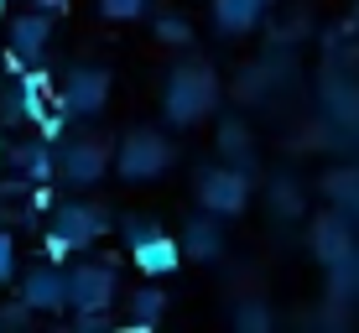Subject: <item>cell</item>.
<instances>
[{
  "mask_svg": "<svg viewBox=\"0 0 359 333\" xmlns=\"http://www.w3.org/2000/svg\"><path fill=\"white\" fill-rule=\"evenodd\" d=\"M130 255H135V266L146 271V276H172V271L182 266V245L172 240V234H146V240H135L130 245Z\"/></svg>",
  "mask_w": 359,
  "mask_h": 333,
  "instance_id": "10",
  "label": "cell"
},
{
  "mask_svg": "<svg viewBox=\"0 0 359 333\" xmlns=\"http://www.w3.org/2000/svg\"><path fill=\"white\" fill-rule=\"evenodd\" d=\"M27 313H32L27 302H21V307H6V313H0V328H16V323H27Z\"/></svg>",
  "mask_w": 359,
  "mask_h": 333,
  "instance_id": "20",
  "label": "cell"
},
{
  "mask_svg": "<svg viewBox=\"0 0 359 333\" xmlns=\"http://www.w3.org/2000/svg\"><path fill=\"white\" fill-rule=\"evenodd\" d=\"M36 6H42V11H57V6H63V0H36Z\"/></svg>",
  "mask_w": 359,
  "mask_h": 333,
  "instance_id": "22",
  "label": "cell"
},
{
  "mask_svg": "<svg viewBox=\"0 0 359 333\" xmlns=\"http://www.w3.org/2000/svg\"><path fill=\"white\" fill-rule=\"evenodd\" d=\"M6 42H11V63H16V68H36L47 57V47H53V16H47V11L16 16Z\"/></svg>",
  "mask_w": 359,
  "mask_h": 333,
  "instance_id": "5",
  "label": "cell"
},
{
  "mask_svg": "<svg viewBox=\"0 0 359 333\" xmlns=\"http://www.w3.org/2000/svg\"><path fill=\"white\" fill-rule=\"evenodd\" d=\"M214 100H219L214 73L198 68V63H188V68L172 73V83H167V94H162V109H167L172 125H193L198 115H208V109H214Z\"/></svg>",
  "mask_w": 359,
  "mask_h": 333,
  "instance_id": "1",
  "label": "cell"
},
{
  "mask_svg": "<svg viewBox=\"0 0 359 333\" xmlns=\"http://www.w3.org/2000/svg\"><path fill=\"white\" fill-rule=\"evenodd\" d=\"M57 100L73 115H99L104 100H109V73L104 68H73L63 79V89H57Z\"/></svg>",
  "mask_w": 359,
  "mask_h": 333,
  "instance_id": "6",
  "label": "cell"
},
{
  "mask_svg": "<svg viewBox=\"0 0 359 333\" xmlns=\"http://www.w3.org/2000/svg\"><path fill=\"white\" fill-rule=\"evenodd\" d=\"M313 245H318V255H328V261H339V255H349V250H344V245H349V240H344V229L333 224V219H328V224H318Z\"/></svg>",
  "mask_w": 359,
  "mask_h": 333,
  "instance_id": "15",
  "label": "cell"
},
{
  "mask_svg": "<svg viewBox=\"0 0 359 333\" xmlns=\"http://www.w3.org/2000/svg\"><path fill=\"white\" fill-rule=\"evenodd\" d=\"M104 229H109V219L99 214L94 203H63V208H53V234H63L68 250H89Z\"/></svg>",
  "mask_w": 359,
  "mask_h": 333,
  "instance_id": "7",
  "label": "cell"
},
{
  "mask_svg": "<svg viewBox=\"0 0 359 333\" xmlns=\"http://www.w3.org/2000/svg\"><path fill=\"white\" fill-rule=\"evenodd\" d=\"M156 36H162V42H172V47H182L188 42V21H177V16H167V21H156Z\"/></svg>",
  "mask_w": 359,
  "mask_h": 333,
  "instance_id": "17",
  "label": "cell"
},
{
  "mask_svg": "<svg viewBox=\"0 0 359 333\" xmlns=\"http://www.w3.org/2000/svg\"><path fill=\"white\" fill-rule=\"evenodd\" d=\"M104 167H109V151L99 141H73L57 151V177L73 182V188H89V182L104 177Z\"/></svg>",
  "mask_w": 359,
  "mask_h": 333,
  "instance_id": "8",
  "label": "cell"
},
{
  "mask_svg": "<svg viewBox=\"0 0 359 333\" xmlns=\"http://www.w3.org/2000/svg\"><path fill=\"white\" fill-rule=\"evenodd\" d=\"M182 255H198V261H214L219 255V224L214 219H193L188 240H182Z\"/></svg>",
  "mask_w": 359,
  "mask_h": 333,
  "instance_id": "13",
  "label": "cell"
},
{
  "mask_svg": "<svg viewBox=\"0 0 359 333\" xmlns=\"http://www.w3.org/2000/svg\"><path fill=\"white\" fill-rule=\"evenodd\" d=\"M11 276H16V240L0 229V287H6Z\"/></svg>",
  "mask_w": 359,
  "mask_h": 333,
  "instance_id": "18",
  "label": "cell"
},
{
  "mask_svg": "<svg viewBox=\"0 0 359 333\" xmlns=\"http://www.w3.org/2000/svg\"><path fill=\"white\" fill-rule=\"evenodd\" d=\"M0 11H6V0H0Z\"/></svg>",
  "mask_w": 359,
  "mask_h": 333,
  "instance_id": "23",
  "label": "cell"
},
{
  "mask_svg": "<svg viewBox=\"0 0 359 333\" xmlns=\"http://www.w3.org/2000/svg\"><path fill=\"white\" fill-rule=\"evenodd\" d=\"M162 313H167V297H162V292H156V287H141V292H135V297H130V318H135V323H162Z\"/></svg>",
  "mask_w": 359,
  "mask_h": 333,
  "instance_id": "14",
  "label": "cell"
},
{
  "mask_svg": "<svg viewBox=\"0 0 359 333\" xmlns=\"http://www.w3.org/2000/svg\"><path fill=\"white\" fill-rule=\"evenodd\" d=\"M21 302H27L32 313H57V307H68L63 271H53V266H36V271H27V281H21Z\"/></svg>",
  "mask_w": 359,
  "mask_h": 333,
  "instance_id": "9",
  "label": "cell"
},
{
  "mask_svg": "<svg viewBox=\"0 0 359 333\" xmlns=\"http://www.w3.org/2000/svg\"><path fill=\"white\" fill-rule=\"evenodd\" d=\"M11 162H16V167H21V177H32V182H47V177L57 172V156L47 151V146H21Z\"/></svg>",
  "mask_w": 359,
  "mask_h": 333,
  "instance_id": "12",
  "label": "cell"
},
{
  "mask_svg": "<svg viewBox=\"0 0 359 333\" xmlns=\"http://www.w3.org/2000/svg\"><path fill=\"white\" fill-rule=\"evenodd\" d=\"M167 162H172V146L156 130H130L126 141H120L115 172L126 182H151V177H162V172H167Z\"/></svg>",
  "mask_w": 359,
  "mask_h": 333,
  "instance_id": "2",
  "label": "cell"
},
{
  "mask_svg": "<svg viewBox=\"0 0 359 333\" xmlns=\"http://www.w3.org/2000/svg\"><path fill=\"white\" fill-rule=\"evenodd\" d=\"M261 11H266L261 0H214V16L224 32H250L261 21Z\"/></svg>",
  "mask_w": 359,
  "mask_h": 333,
  "instance_id": "11",
  "label": "cell"
},
{
  "mask_svg": "<svg viewBox=\"0 0 359 333\" xmlns=\"http://www.w3.org/2000/svg\"><path fill=\"white\" fill-rule=\"evenodd\" d=\"M261 6H266V0H261Z\"/></svg>",
  "mask_w": 359,
  "mask_h": 333,
  "instance_id": "24",
  "label": "cell"
},
{
  "mask_svg": "<svg viewBox=\"0 0 359 333\" xmlns=\"http://www.w3.org/2000/svg\"><path fill=\"white\" fill-rule=\"evenodd\" d=\"M99 11H104L109 21H130V16L146 11V0H99Z\"/></svg>",
  "mask_w": 359,
  "mask_h": 333,
  "instance_id": "16",
  "label": "cell"
},
{
  "mask_svg": "<svg viewBox=\"0 0 359 333\" xmlns=\"http://www.w3.org/2000/svg\"><path fill=\"white\" fill-rule=\"evenodd\" d=\"M63 287H68V302L79 307V313H104V307L115 302V292H120V276H115V266H104V261H79L63 276Z\"/></svg>",
  "mask_w": 359,
  "mask_h": 333,
  "instance_id": "3",
  "label": "cell"
},
{
  "mask_svg": "<svg viewBox=\"0 0 359 333\" xmlns=\"http://www.w3.org/2000/svg\"><path fill=\"white\" fill-rule=\"evenodd\" d=\"M234 323H250V328H266V313H261V307H245V313H234Z\"/></svg>",
  "mask_w": 359,
  "mask_h": 333,
  "instance_id": "21",
  "label": "cell"
},
{
  "mask_svg": "<svg viewBox=\"0 0 359 333\" xmlns=\"http://www.w3.org/2000/svg\"><path fill=\"white\" fill-rule=\"evenodd\" d=\"M146 234H156V224H151V219H130V224H126V245L146 240Z\"/></svg>",
  "mask_w": 359,
  "mask_h": 333,
  "instance_id": "19",
  "label": "cell"
},
{
  "mask_svg": "<svg viewBox=\"0 0 359 333\" xmlns=\"http://www.w3.org/2000/svg\"><path fill=\"white\" fill-rule=\"evenodd\" d=\"M245 198H250V182H245L240 167H208L203 177H198V203H203L208 214H219V219L240 214Z\"/></svg>",
  "mask_w": 359,
  "mask_h": 333,
  "instance_id": "4",
  "label": "cell"
}]
</instances>
